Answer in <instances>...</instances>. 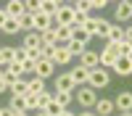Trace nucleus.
<instances>
[{
  "label": "nucleus",
  "instance_id": "1",
  "mask_svg": "<svg viewBox=\"0 0 132 116\" xmlns=\"http://www.w3.org/2000/svg\"><path fill=\"white\" fill-rule=\"evenodd\" d=\"M90 37H103L106 40V32H108V21L106 19H98V16H90L85 21V26H82Z\"/></svg>",
  "mask_w": 132,
  "mask_h": 116
},
{
  "label": "nucleus",
  "instance_id": "2",
  "mask_svg": "<svg viewBox=\"0 0 132 116\" xmlns=\"http://www.w3.org/2000/svg\"><path fill=\"white\" fill-rule=\"evenodd\" d=\"M108 82H111V77H108V71L106 69H90V79H87V87H93V90H103L108 87Z\"/></svg>",
  "mask_w": 132,
  "mask_h": 116
},
{
  "label": "nucleus",
  "instance_id": "3",
  "mask_svg": "<svg viewBox=\"0 0 132 116\" xmlns=\"http://www.w3.org/2000/svg\"><path fill=\"white\" fill-rule=\"evenodd\" d=\"M74 98H77V103H79L85 111H87V108H93V105L98 103V95H95V90H93V87H87V84L77 90V95H74Z\"/></svg>",
  "mask_w": 132,
  "mask_h": 116
},
{
  "label": "nucleus",
  "instance_id": "4",
  "mask_svg": "<svg viewBox=\"0 0 132 116\" xmlns=\"http://www.w3.org/2000/svg\"><path fill=\"white\" fill-rule=\"evenodd\" d=\"M53 21H56V26H74V8L61 3L56 16H53Z\"/></svg>",
  "mask_w": 132,
  "mask_h": 116
},
{
  "label": "nucleus",
  "instance_id": "5",
  "mask_svg": "<svg viewBox=\"0 0 132 116\" xmlns=\"http://www.w3.org/2000/svg\"><path fill=\"white\" fill-rule=\"evenodd\" d=\"M116 48L114 45H106L103 48V53H98V66H103V69H111L114 63H116Z\"/></svg>",
  "mask_w": 132,
  "mask_h": 116
},
{
  "label": "nucleus",
  "instance_id": "6",
  "mask_svg": "<svg viewBox=\"0 0 132 116\" xmlns=\"http://www.w3.org/2000/svg\"><path fill=\"white\" fill-rule=\"evenodd\" d=\"M53 69H56V63H53L50 58H40V61L35 63V77L48 79V77H53Z\"/></svg>",
  "mask_w": 132,
  "mask_h": 116
},
{
  "label": "nucleus",
  "instance_id": "7",
  "mask_svg": "<svg viewBox=\"0 0 132 116\" xmlns=\"http://www.w3.org/2000/svg\"><path fill=\"white\" fill-rule=\"evenodd\" d=\"M50 61L56 63V66H66V63L71 61V53L66 50V45H56V48H53V56H50Z\"/></svg>",
  "mask_w": 132,
  "mask_h": 116
},
{
  "label": "nucleus",
  "instance_id": "8",
  "mask_svg": "<svg viewBox=\"0 0 132 116\" xmlns=\"http://www.w3.org/2000/svg\"><path fill=\"white\" fill-rule=\"evenodd\" d=\"M3 11H5L8 19H21V16L27 13V8H24V3H21V0H11V3H5Z\"/></svg>",
  "mask_w": 132,
  "mask_h": 116
},
{
  "label": "nucleus",
  "instance_id": "9",
  "mask_svg": "<svg viewBox=\"0 0 132 116\" xmlns=\"http://www.w3.org/2000/svg\"><path fill=\"white\" fill-rule=\"evenodd\" d=\"M69 74H71V79H74V87H85L87 79H90V69H85V66H77Z\"/></svg>",
  "mask_w": 132,
  "mask_h": 116
},
{
  "label": "nucleus",
  "instance_id": "10",
  "mask_svg": "<svg viewBox=\"0 0 132 116\" xmlns=\"http://www.w3.org/2000/svg\"><path fill=\"white\" fill-rule=\"evenodd\" d=\"M114 16H116V21H129V19H132V3H129V0H122V3H116Z\"/></svg>",
  "mask_w": 132,
  "mask_h": 116
},
{
  "label": "nucleus",
  "instance_id": "11",
  "mask_svg": "<svg viewBox=\"0 0 132 116\" xmlns=\"http://www.w3.org/2000/svg\"><path fill=\"white\" fill-rule=\"evenodd\" d=\"M114 105H116V111H132V92L122 90V92L116 95V100H114Z\"/></svg>",
  "mask_w": 132,
  "mask_h": 116
},
{
  "label": "nucleus",
  "instance_id": "12",
  "mask_svg": "<svg viewBox=\"0 0 132 116\" xmlns=\"http://www.w3.org/2000/svg\"><path fill=\"white\" fill-rule=\"evenodd\" d=\"M74 40V26H56V45H66Z\"/></svg>",
  "mask_w": 132,
  "mask_h": 116
},
{
  "label": "nucleus",
  "instance_id": "13",
  "mask_svg": "<svg viewBox=\"0 0 132 116\" xmlns=\"http://www.w3.org/2000/svg\"><path fill=\"white\" fill-rule=\"evenodd\" d=\"M122 40H124V26H114V24H108L106 42H108V45H116V42H122Z\"/></svg>",
  "mask_w": 132,
  "mask_h": 116
},
{
  "label": "nucleus",
  "instance_id": "14",
  "mask_svg": "<svg viewBox=\"0 0 132 116\" xmlns=\"http://www.w3.org/2000/svg\"><path fill=\"white\" fill-rule=\"evenodd\" d=\"M93 108H95V116H111V113L116 111V105H114V100L106 98V100H98Z\"/></svg>",
  "mask_w": 132,
  "mask_h": 116
},
{
  "label": "nucleus",
  "instance_id": "15",
  "mask_svg": "<svg viewBox=\"0 0 132 116\" xmlns=\"http://www.w3.org/2000/svg\"><path fill=\"white\" fill-rule=\"evenodd\" d=\"M119 77H129L132 74V58H116V63L111 66Z\"/></svg>",
  "mask_w": 132,
  "mask_h": 116
},
{
  "label": "nucleus",
  "instance_id": "16",
  "mask_svg": "<svg viewBox=\"0 0 132 116\" xmlns=\"http://www.w3.org/2000/svg\"><path fill=\"white\" fill-rule=\"evenodd\" d=\"M16 61V48H0V69H8L11 63Z\"/></svg>",
  "mask_w": 132,
  "mask_h": 116
},
{
  "label": "nucleus",
  "instance_id": "17",
  "mask_svg": "<svg viewBox=\"0 0 132 116\" xmlns=\"http://www.w3.org/2000/svg\"><path fill=\"white\" fill-rule=\"evenodd\" d=\"M79 66H85V69H98V53H95V50H85L82 56H79Z\"/></svg>",
  "mask_w": 132,
  "mask_h": 116
},
{
  "label": "nucleus",
  "instance_id": "18",
  "mask_svg": "<svg viewBox=\"0 0 132 116\" xmlns=\"http://www.w3.org/2000/svg\"><path fill=\"white\" fill-rule=\"evenodd\" d=\"M50 26H53V19L37 11V13H35V29H37V34H40V32H45V29H50Z\"/></svg>",
  "mask_w": 132,
  "mask_h": 116
},
{
  "label": "nucleus",
  "instance_id": "19",
  "mask_svg": "<svg viewBox=\"0 0 132 116\" xmlns=\"http://www.w3.org/2000/svg\"><path fill=\"white\" fill-rule=\"evenodd\" d=\"M11 92H13L16 98H24V95H29V82H27V79H16L13 84H11Z\"/></svg>",
  "mask_w": 132,
  "mask_h": 116
},
{
  "label": "nucleus",
  "instance_id": "20",
  "mask_svg": "<svg viewBox=\"0 0 132 116\" xmlns=\"http://www.w3.org/2000/svg\"><path fill=\"white\" fill-rule=\"evenodd\" d=\"M56 90H66V92L74 90V79H71V74H61V77H56Z\"/></svg>",
  "mask_w": 132,
  "mask_h": 116
},
{
  "label": "nucleus",
  "instance_id": "21",
  "mask_svg": "<svg viewBox=\"0 0 132 116\" xmlns=\"http://www.w3.org/2000/svg\"><path fill=\"white\" fill-rule=\"evenodd\" d=\"M58 0H42V3H40V13H45V16H56V11H58Z\"/></svg>",
  "mask_w": 132,
  "mask_h": 116
},
{
  "label": "nucleus",
  "instance_id": "22",
  "mask_svg": "<svg viewBox=\"0 0 132 116\" xmlns=\"http://www.w3.org/2000/svg\"><path fill=\"white\" fill-rule=\"evenodd\" d=\"M21 48H24V50H35V48H40V34H37V32H27V37H24V42H21Z\"/></svg>",
  "mask_w": 132,
  "mask_h": 116
},
{
  "label": "nucleus",
  "instance_id": "23",
  "mask_svg": "<svg viewBox=\"0 0 132 116\" xmlns=\"http://www.w3.org/2000/svg\"><path fill=\"white\" fill-rule=\"evenodd\" d=\"M116 56L119 58H132V42H127V40H122V42H116Z\"/></svg>",
  "mask_w": 132,
  "mask_h": 116
},
{
  "label": "nucleus",
  "instance_id": "24",
  "mask_svg": "<svg viewBox=\"0 0 132 116\" xmlns=\"http://www.w3.org/2000/svg\"><path fill=\"white\" fill-rule=\"evenodd\" d=\"M66 50H69V53H71V58H74V56H77V58H79V56H82V53L87 50V45H82V42H79V40H71V42H66Z\"/></svg>",
  "mask_w": 132,
  "mask_h": 116
},
{
  "label": "nucleus",
  "instance_id": "25",
  "mask_svg": "<svg viewBox=\"0 0 132 116\" xmlns=\"http://www.w3.org/2000/svg\"><path fill=\"white\" fill-rule=\"evenodd\" d=\"M40 45H56V26L40 32Z\"/></svg>",
  "mask_w": 132,
  "mask_h": 116
},
{
  "label": "nucleus",
  "instance_id": "26",
  "mask_svg": "<svg viewBox=\"0 0 132 116\" xmlns=\"http://www.w3.org/2000/svg\"><path fill=\"white\" fill-rule=\"evenodd\" d=\"M24 111H40V98L37 95H24Z\"/></svg>",
  "mask_w": 132,
  "mask_h": 116
},
{
  "label": "nucleus",
  "instance_id": "27",
  "mask_svg": "<svg viewBox=\"0 0 132 116\" xmlns=\"http://www.w3.org/2000/svg\"><path fill=\"white\" fill-rule=\"evenodd\" d=\"M19 26L27 29V32H35V13H24L19 19Z\"/></svg>",
  "mask_w": 132,
  "mask_h": 116
},
{
  "label": "nucleus",
  "instance_id": "28",
  "mask_svg": "<svg viewBox=\"0 0 132 116\" xmlns=\"http://www.w3.org/2000/svg\"><path fill=\"white\" fill-rule=\"evenodd\" d=\"M0 32H5V34H19V32H21L19 19H8L5 24H3V29H0Z\"/></svg>",
  "mask_w": 132,
  "mask_h": 116
},
{
  "label": "nucleus",
  "instance_id": "29",
  "mask_svg": "<svg viewBox=\"0 0 132 116\" xmlns=\"http://www.w3.org/2000/svg\"><path fill=\"white\" fill-rule=\"evenodd\" d=\"M29 92H32V95H40V92H45V79H40V77L29 79Z\"/></svg>",
  "mask_w": 132,
  "mask_h": 116
},
{
  "label": "nucleus",
  "instance_id": "30",
  "mask_svg": "<svg viewBox=\"0 0 132 116\" xmlns=\"http://www.w3.org/2000/svg\"><path fill=\"white\" fill-rule=\"evenodd\" d=\"M53 100H56L58 105H63V108H66V105L71 103V92H66V90H58L56 95H53Z\"/></svg>",
  "mask_w": 132,
  "mask_h": 116
},
{
  "label": "nucleus",
  "instance_id": "31",
  "mask_svg": "<svg viewBox=\"0 0 132 116\" xmlns=\"http://www.w3.org/2000/svg\"><path fill=\"white\" fill-rule=\"evenodd\" d=\"M42 111H45L48 116H61V111H63V105H58L56 100H50L48 105H45V108H42Z\"/></svg>",
  "mask_w": 132,
  "mask_h": 116
},
{
  "label": "nucleus",
  "instance_id": "32",
  "mask_svg": "<svg viewBox=\"0 0 132 116\" xmlns=\"http://www.w3.org/2000/svg\"><path fill=\"white\" fill-rule=\"evenodd\" d=\"M8 108L11 111H24V98H16V95H13V98H11V103H8Z\"/></svg>",
  "mask_w": 132,
  "mask_h": 116
},
{
  "label": "nucleus",
  "instance_id": "33",
  "mask_svg": "<svg viewBox=\"0 0 132 116\" xmlns=\"http://www.w3.org/2000/svg\"><path fill=\"white\" fill-rule=\"evenodd\" d=\"M24 53H27V61H29V63H37V61L42 58V50H40V48H35V50H24Z\"/></svg>",
  "mask_w": 132,
  "mask_h": 116
},
{
  "label": "nucleus",
  "instance_id": "34",
  "mask_svg": "<svg viewBox=\"0 0 132 116\" xmlns=\"http://www.w3.org/2000/svg\"><path fill=\"white\" fill-rule=\"evenodd\" d=\"M74 40H79V42H82V45H87V42H90L93 37H90V34H87V32H85V29H74Z\"/></svg>",
  "mask_w": 132,
  "mask_h": 116
},
{
  "label": "nucleus",
  "instance_id": "35",
  "mask_svg": "<svg viewBox=\"0 0 132 116\" xmlns=\"http://www.w3.org/2000/svg\"><path fill=\"white\" fill-rule=\"evenodd\" d=\"M37 98H40V111H42V108H45V105H48V103L53 100V95H50V92L45 90V92H40V95H37Z\"/></svg>",
  "mask_w": 132,
  "mask_h": 116
},
{
  "label": "nucleus",
  "instance_id": "36",
  "mask_svg": "<svg viewBox=\"0 0 132 116\" xmlns=\"http://www.w3.org/2000/svg\"><path fill=\"white\" fill-rule=\"evenodd\" d=\"M108 3H106V0H93V3H90V11L95 8V11H101V8H106Z\"/></svg>",
  "mask_w": 132,
  "mask_h": 116
},
{
  "label": "nucleus",
  "instance_id": "37",
  "mask_svg": "<svg viewBox=\"0 0 132 116\" xmlns=\"http://www.w3.org/2000/svg\"><path fill=\"white\" fill-rule=\"evenodd\" d=\"M124 40H127V42H132V26H127V29H124Z\"/></svg>",
  "mask_w": 132,
  "mask_h": 116
},
{
  "label": "nucleus",
  "instance_id": "38",
  "mask_svg": "<svg viewBox=\"0 0 132 116\" xmlns=\"http://www.w3.org/2000/svg\"><path fill=\"white\" fill-rule=\"evenodd\" d=\"M5 21H8V16H5V11L0 8V29H3V24H5Z\"/></svg>",
  "mask_w": 132,
  "mask_h": 116
},
{
  "label": "nucleus",
  "instance_id": "39",
  "mask_svg": "<svg viewBox=\"0 0 132 116\" xmlns=\"http://www.w3.org/2000/svg\"><path fill=\"white\" fill-rule=\"evenodd\" d=\"M0 116H13V111H11V108H3V111H0Z\"/></svg>",
  "mask_w": 132,
  "mask_h": 116
},
{
  "label": "nucleus",
  "instance_id": "40",
  "mask_svg": "<svg viewBox=\"0 0 132 116\" xmlns=\"http://www.w3.org/2000/svg\"><path fill=\"white\" fill-rule=\"evenodd\" d=\"M5 90H8V84H5L3 79H0V92H5Z\"/></svg>",
  "mask_w": 132,
  "mask_h": 116
},
{
  "label": "nucleus",
  "instance_id": "41",
  "mask_svg": "<svg viewBox=\"0 0 132 116\" xmlns=\"http://www.w3.org/2000/svg\"><path fill=\"white\" fill-rule=\"evenodd\" d=\"M77 116H95L93 111H82V113H77Z\"/></svg>",
  "mask_w": 132,
  "mask_h": 116
},
{
  "label": "nucleus",
  "instance_id": "42",
  "mask_svg": "<svg viewBox=\"0 0 132 116\" xmlns=\"http://www.w3.org/2000/svg\"><path fill=\"white\" fill-rule=\"evenodd\" d=\"M61 116H77V113H71V111H66V108H63V111H61Z\"/></svg>",
  "mask_w": 132,
  "mask_h": 116
},
{
  "label": "nucleus",
  "instance_id": "43",
  "mask_svg": "<svg viewBox=\"0 0 132 116\" xmlns=\"http://www.w3.org/2000/svg\"><path fill=\"white\" fill-rule=\"evenodd\" d=\"M119 116H132V111H119Z\"/></svg>",
  "mask_w": 132,
  "mask_h": 116
},
{
  "label": "nucleus",
  "instance_id": "44",
  "mask_svg": "<svg viewBox=\"0 0 132 116\" xmlns=\"http://www.w3.org/2000/svg\"><path fill=\"white\" fill-rule=\"evenodd\" d=\"M13 116H27V111H16V113H13Z\"/></svg>",
  "mask_w": 132,
  "mask_h": 116
},
{
  "label": "nucleus",
  "instance_id": "45",
  "mask_svg": "<svg viewBox=\"0 0 132 116\" xmlns=\"http://www.w3.org/2000/svg\"><path fill=\"white\" fill-rule=\"evenodd\" d=\"M37 116H48V113H45V111H40V113H37Z\"/></svg>",
  "mask_w": 132,
  "mask_h": 116
},
{
  "label": "nucleus",
  "instance_id": "46",
  "mask_svg": "<svg viewBox=\"0 0 132 116\" xmlns=\"http://www.w3.org/2000/svg\"><path fill=\"white\" fill-rule=\"evenodd\" d=\"M0 79H3V69H0Z\"/></svg>",
  "mask_w": 132,
  "mask_h": 116
},
{
  "label": "nucleus",
  "instance_id": "47",
  "mask_svg": "<svg viewBox=\"0 0 132 116\" xmlns=\"http://www.w3.org/2000/svg\"><path fill=\"white\" fill-rule=\"evenodd\" d=\"M0 48H3V45H0Z\"/></svg>",
  "mask_w": 132,
  "mask_h": 116
},
{
  "label": "nucleus",
  "instance_id": "48",
  "mask_svg": "<svg viewBox=\"0 0 132 116\" xmlns=\"http://www.w3.org/2000/svg\"><path fill=\"white\" fill-rule=\"evenodd\" d=\"M0 111H3V108H0Z\"/></svg>",
  "mask_w": 132,
  "mask_h": 116
}]
</instances>
